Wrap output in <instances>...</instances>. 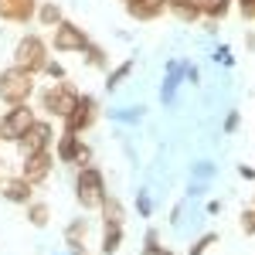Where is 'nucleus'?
I'll use <instances>...</instances> for the list:
<instances>
[{
    "mask_svg": "<svg viewBox=\"0 0 255 255\" xmlns=\"http://www.w3.org/2000/svg\"><path fill=\"white\" fill-rule=\"evenodd\" d=\"M106 197H109V191H106L102 170L92 167V163H85L79 170V177H75V201L82 204V211H99Z\"/></svg>",
    "mask_w": 255,
    "mask_h": 255,
    "instance_id": "f257e3e1",
    "label": "nucleus"
},
{
    "mask_svg": "<svg viewBox=\"0 0 255 255\" xmlns=\"http://www.w3.org/2000/svg\"><path fill=\"white\" fill-rule=\"evenodd\" d=\"M79 89L75 85H68V82L61 79V82H55V85H48L44 92H41V113L44 116H51V119H65L72 116V109H75V102H79Z\"/></svg>",
    "mask_w": 255,
    "mask_h": 255,
    "instance_id": "f03ea898",
    "label": "nucleus"
},
{
    "mask_svg": "<svg viewBox=\"0 0 255 255\" xmlns=\"http://www.w3.org/2000/svg\"><path fill=\"white\" fill-rule=\"evenodd\" d=\"M31 92H34V75L31 72H24L17 65H10V68L0 72V102L20 106V102L31 99Z\"/></svg>",
    "mask_w": 255,
    "mask_h": 255,
    "instance_id": "7ed1b4c3",
    "label": "nucleus"
},
{
    "mask_svg": "<svg viewBox=\"0 0 255 255\" xmlns=\"http://www.w3.org/2000/svg\"><path fill=\"white\" fill-rule=\"evenodd\" d=\"M14 65L24 68V72H31V75L44 72V65H48V41L41 34H24L14 44Z\"/></svg>",
    "mask_w": 255,
    "mask_h": 255,
    "instance_id": "20e7f679",
    "label": "nucleus"
},
{
    "mask_svg": "<svg viewBox=\"0 0 255 255\" xmlns=\"http://www.w3.org/2000/svg\"><path fill=\"white\" fill-rule=\"evenodd\" d=\"M34 109L27 106V102H20V106H10L3 119H0V139H10V143H17L24 133H27V126L34 123Z\"/></svg>",
    "mask_w": 255,
    "mask_h": 255,
    "instance_id": "39448f33",
    "label": "nucleus"
},
{
    "mask_svg": "<svg viewBox=\"0 0 255 255\" xmlns=\"http://www.w3.org/2000/svg\"><path fill=\"white\" fill-rule=\"evenodd\" d=\"M51 139H55V126L48 119H34L27 126V133L17 139L20 157H31V153H41V150H51Z\"/></svg>",
    "mask_w": 255,
    "mask_h": 255,
    "instance_id": "423d86ee",
    "label": "nucleus"
},
{
    "mask_svg": "<svg viewBox=\"0 0 255 255\" xmlns=\"http://www.w3.org/2000/svg\"><path fill=\"white\" fill-rule=\"evenodd\" d=\"M51 44H55V51H61V55H68V51H85V48H89V34L82 31L79 24L61 20L58 27L51 31Z\"/></svg>",
    "mask_w": 255,
    "mask_h": 255,
    "instance_id": "0eeeda50",
    "label": "nucleus"
},
{
    "mask_svg": "<svg viewBox=\"0 0 255 255\" xmlns=\"http://www.w3.org/2000/svg\"><path fill=\"white\" fill-rule=\"evenodd\" d=\"M99 119V102L96 96H79V102H75V109H72V116L65 119V129L68 133H85V129H92V123Z\"/></svg>",
    "mask_w": 255,
    "mask_h": 255,
    "instance_id": "6e6552de",
    "label": "nucleus"
},
{
    "mask_svg": "<svg viewBox=\"0 0 255 255\" xmlns=\"http://www.w3.org/2000/svg\"><path fill=\"white\" fill-rule=\"evenodd\" d=\"M55 157H58V163H89V157H92V150L82 143L79 133H61L58 143H55Z\"/></svg>",
    "mask_w": 255,
    "mask_h": 255,
    "instance_id": "1a4fd4ad",
    "label": "nucleus"
},
{
    "mask_svg": "<svg viewBox=\"0 0 255 255\" xmlns=\"http://www.w3.org/2000/svg\"><path fill=\"white\" fill-rule=\"evenodd\" d=\"M51 167H55V153L51 150H41V153H31V157H24V167H20V177L27 180V184H44L48 177H51Z\"/></svg>",
    "mask_w": 255,
    "mask_h": 255,
    "instance_id": "9d476101",
    "label": "nucleus"
},
{
    "mask_svg": "<svg viewBox=\"0 0 255 255\" xmlns=\"http://www.w3.org/2000/svg\"><path fill=\"white\" fill-rule=\"evenodd\" d=\"M34 17H38V0H0V20L31 24Z\"/></svg>",
    "mask_w": 255,
    "mask_h": 255,
    "instance_id": "9b49d317",
    "label": "nucleus"
},
{
    "mask_svg": "<svg viewBox=\"0 0 255 255\" xmlns=\"http://www.w3.org/2000/svg\"><path fill=\"white\" fill-rule=\"evenodd\" d=\"M0 197L3 201H10V204H31L34 201V184H27L24 177H7V180H0Z\"/></svg>",
    "mask_w": 255,
    "mask_h": 255,
    "instance_id": "f8f14e48",
    "label": "nucleus"
},
{
    "mask_svg": "<svg viewBox=\"0 0 255 255\" xmlns=\"http://www.w3.org/2000/svg\"><path fill=\"white\" fill-rule=\"evenodd\" d=\"M167 10V0H126V14L136 20H157Z\"/></svg>",
    "mask_w": 255,
    "mask_h": 255,
    "instance_id": "ddd939ff",
    "label": "nucleus"
},
{
    "mask_svg": "<svg viewBox=\"0 0 255 255\" xmlns=\"http://www.w3.org/2000/svg\"><path fill=\"white\" fill-rule=\"evenodd\" d=\"M167 14L177 17L180 24H197V20L204 17L201 7H197V0H167Z\"/></svg>",
    "mask_w": 255,
    "mask_h": 255,
    "instance_id": "4468645a",
    "label": "nucleus"
},
{
    "mask_svg": "<svg viewBox=\"0 0 255 255\" xmlns=\"http://www.w3.org/2000/svg\"><path fill=\"white\" fill-rule=\"evenodd\" d=\"M102 255H116L123 249V225H106L102 228Z\"/></svg>",
    "mask_w": 255,
    "mask_h": 255,
    "instance_id": "2eb2a0df",
    "label": "nucleus"
},
{
    "mask_svg": "<svg viewBox=\"0 0 255 255\" xmlns=\"http://www.w3.org/2000/svg\"><path fill=\"white\" fill-rule=\"evenodd\" d=\"M85 238H89V221H85V218H75V221L65 228V245H68V249H79V245H85Z\"/></svg>",
    "mask_w": 255,
    "mask_h": 255,
    "instance_id": "dca6fc26",
    "label": "nucleus"
},
{
    "mask_svg": "<svg viewBox=\"0 0 255 255\" xmlns=\"http://www.w3.org/2000/svg\"><path fill=\"white\" fill-rule=\"evenodd\" d=\"M232 3L235 0H197V7H201V14L211 20H221L228 17V10H232Z\"/></svg>",
    "mask_w": 255,
    "mask_h": 255,
    "instance_id": "f3484780",
    "label": "nucleus"
},
{
    "mask_svg": "<svg viewBox=\"0 0 255 255\" xmlns=\"http://www.w3.org/2000/svg\"><path fill=\"white\" fill-rule=\"evenodd\" d=\"M38 20L44 24V27H58L61 20H65V14H61V7L55 3V0H48V3H38Z\"/></svg>",
    "mask_w": 255,
    "mask_h": 255,
    "instance_id": "a211bd4d",
    "label": "nucleus"
},
{
    "mask_svg": "<svg viewBox=\"0 0 255 255\" xmlns=\"http://www.w3.org/2000/svg\"><path fill=\"white\" fill-rule=\"evenodd\" d=\"M133 65H136V61H133V58H126V61H123V65H116V68H113V72L106 75V89H109V92H113V89H119L123 82L129 79V72H133Z\"/></svg>",
    "mask_w": 255,
    "mask_h": 255,
    "instance_id": "6ab92c4d",
    "label": "nucleus"
},
{
    "mask_svg": "<svg viewBox=\"0 0 255 255\" xmlns=\"http://www.w3.org/2000/svg\"><path fill=\"white\" fill-rule=\"evenodd\" d=\"M27 221H31L34 228H44V225L51 221V208H48L44 201H31V204H27Z\"/></svg>",
    "mask_w": 255,
    "mask_h": 255,
    "instance_id": "aec40b11",
    "label": "nucleus"
},
{
    "mask_svg": "<svg viewBox=\"0 0 255 255\" xmlns=\"http://www.w3.org/2000/svg\"><path fill=\"white\" fill-rule=\"evenodd\" d=\"M99 211H102V221L106 225H123V204H119L116 197H106Z\"/></svg>",
    "mask_w": 255,
    "mask_h": 255,
    "instance_id": "412c9836",
    "label": "nucleus"
},
{
    "mask_svg": "<svg viewBox=\"0 0 255 255\" xmlns=\"http://www.w3.org/2000/svg\"><path fill=\"white\" fill-rule=\"evenodd\" d=\"M82 55H85V65H92V68H106V65H109L106 51H102V44H96V41H89V48H85Z\"/></svg>",
    "mask_w": 255,
    "mask_h": 255,
    "instance_id": "4be33fe9",
    "label": "nucleus"
},
{
    "mask_svg": "<svg viewBox=\"0 0 255 255\" xmlns=\"http://www.w3.org/2000/svg\"><path fill=\"white\" fill-rule=\"evenodd\" d=\"M160 252H163V245H160V235L153 232V228H150V232H146V238H143V255H160Z\"/></svg>",
    "mask_w": 255,
    "mask_h": 255,
    "instance_id": "5701e85b",
    "label": "nucleus"
},
{
    "mask_svg": "<svg viewBox=\"0 0 255 255\" xmlns=\"http://www.w3.org/2000/svg\"><path fill=\"white\" fill-rule=\"evenodd\" d=\"M215 242H218V235H215V232H208V235H201L194 245H191V252H187V255H204L211 245H215Z\"/></svg>",
    "mask_w": 255,
    "mask_h": 255,
    "instance_id": "b1692460",
    "label": "nucleus"
},
{
    "mask_svg": "<svg viewBox=\"0 0 255 255\" xmlns=\"http://www.w3.org/2000/svg\"><path fill=\"white\" fill-rule=\"evenodd\" d=\"M238 225H242V232H245V235H255V208H245L242 218H238Z\"/></svg>",
    "mask_w": 255,
    "mask_h": 255,
    "instance_id": "393cba45",
    "label": "nucleus"
},
{
    "mask_svg": "<svg viewBox=\"0 0 255 255\" xmlns=\"http://www.w3.org/2000/svg\"><path fill=\"white\" fill-rule=\"evenodd\" d=\"M238 14H242V20H255V0H235Z\"/></svg>",
    "mask_w": 255,
    "mask_h": 255,
    "instance_id": "a878e982",
    "label": "nucleus"
},
{
    "mask_svg": "<svg viewBox=\"0 0 255 255\" xmlns=\"http://www.w3.org/2000/svg\"><path fill=\"white\" fill-rule=\"evenodd\" d=\"M44 75H51V79H65V68H61V65H58V61H51V58H48V65H44Z\"/></svg>",
    "mask_w": 255,
    "mask_h": 255,
    "instance_id": "bb28decb",
    "label": "nucleus"
},
{
    "mask_svg": "<svg viewBox=\"0 0 255 255\" xmlns=\"http://www.w3.org/2000/svg\"><path fill=\"white\" fill-rule=\"evenodd\" d=\"M238 129V113H232V116L225 119V133H235Z\"/></svg>",
    "mask_w": 255,
    "mask_h": 255,
    "instance_id": "cd10ccee",
    "label": "nucleus"
},
{
    "mask_svg": "<svg viewBox=\"0 0 255 255\" xmlns=\"http://www.w3.org/2000/svg\"><path fill=\"white\" fill-rule=\"evenodd\" d=\"M139 211H143V215H150V197H146V194H139Z\"/></svg>",
    "mask_w": 255,
    "mask_h": 255,
    "instance_id": "c85d7f7f",
    "label": "nucleus"
},
{
    "mask_svg": "<svg viewBox=\"0 0 255 255\" xmlns=\"http://www.w3.org/2000/svg\"><path fill=\"white\" fill-rule=\"evenodd\" d=\"M238 174L245 177V180H255V170H252V167H238Z\"/></svg>",
    "mask_w": 255,
    "mask_h": 255,
    "instance_id": "c756f323",
    "label": "nucleus"
},
{
    "mask_svg": "<svg viewBox=\"0 0 255 255\" xmlns=\"http://www.w3.org/2000/svg\"><path fill=\"white\" fill-rule=\"evenodd\" d=\"M160 255H174V252H170V249H163V252H160Z\"/></svg>",
    "mask_w": 255,
    "mask_h": 255,
    "instance_id": "7c9ffc66",
    "label": "nucleus"
},
{
    "mask_svg": "<svg viewBox=\"0 0 255 255\" xmlns=\"http://www.w3.org/2000/svg\"><path fill=\"white\" fill-rule=\"evenodd\" d=\"M123 3H126V0H123Z\"/></svg>",
    "mask_w": 255,
    "mask_h": 255,
    "instance_id": "2f4dec72",
    "label": "nucleus"
},
{
    "mask_svg": "<svg viewBox=\"0 0 255 255\" xmlns=\"http://www.w3.org/2000/svg\"><path fill=\"white\" fill-rule=\"evenodd\" d=\"M252 208H255V204H252Z\"/></svg>",
    "mask_w": 255,
    "mask_h": 255,
    "instance_id": "473e14b6",
    "label": "nucleus"
}]
</instances>
